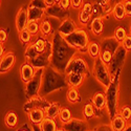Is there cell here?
<instances>
[{
  "label": "cell",
  "mask_w": 131,
  "mask_h": 131,
  "mask_svg": "<svg viewBox=\"0 0 131 131\" xmlns=\"http://www.w3.org/2000/svg\"><path fill=\"white\" fill-rule=\"evenodd\" d=\"M52 54L50 66H52L58 71L65 73L67 65L70 60L79 51L71 47L59 32H54L52 35Z\"/></svg>",
  "instance_id": "6da1fadb"
},
{
  "label": "cell",
  "mask_w": 131,
  "mask_h": 131,
  "mask_svg": "<svg viewBox=\"0 0 131 131\" xmlns=\"http://www.w3.org/2000/svg\"><path fill=\"white\" fill-rule=\"evenodd\" d=\"M68 83L66 81V74L58 71L52 66H48L44 68L42 75V84L39 95L45 97L46 95L61 90L65 87H67Z\"/></svg>",
  "instance_id": "7a4b0ae2"
},
{
  "label": "cell",
  "mask_w": 131,
  "mask_h": 131,
  "mask_svg": "<svg viewBox=\"0 0 131 131\" xmlns=\"http://www.w3.org/2000/svg\"><path fill=\"white\" fill-rule=\"evenodd\" d=\"M119 77L121 71L117 72L112 78V82L106 88V101H107V112L108 115L112 119L114 116L118 114V93H119Z\"/></svg>",
  "instance_id": "3957f363"
},
{
  "label": "cell",
  "mask_w": 131,
  "mask_h": 131,
  "mask_svg": "<svg viewBox=\"0 0 131 131\" xmlns=\"http://www.w3.org/2000/svg\"><path fill=\"white\" fill-rule=\"evenodd\" d=\"M119 45H121V43H119L114 37L105 38L101 42V52H100L99 58L102 60V62L104 64L107 65V66H109V64H110V62L112 60L113 54Z\"/></svg>",
  "instance_id": "277c9868"
},
{
  "label": "cell",
  "mask_w": 131,
  "mask_h": 131,
  "mask_svg": "<svg viewBox=\"0 0 131 131\" xmlns=\"http://www.w3.org/2000/svg\"><path fill=\"white\" fill-rule=\"evenodd\" d=\"M64 39L66 40V42L71 47L77 49L79 52L86 51L90 42L88 38V34L84 29H77L73 34H71L68 37H65Z\"/></svg>",
  "instance_id": "5b68a950"
},
{
  "label": "cell",
  "mask_w": 131,
  "mask_h": 131,
  "mask_svg": "<svg viewBox=\"0 0 131 131\" xmlns=\"http://www.w3.org/2000/svg\"><path fill=\"white\" fill-rule=\"evenodd\" d=\"M93 77L103 87H105V88H108L109 85L112 82V77H111L110 71H109L108 66L102 62V60L100 58L94 60Z\"/></svg>",
  "instance_id": "8992f818"
},
{
  "label": "cell",
  "mask_w": 131,
  "mask_h": 131,
  "mask_svg": "<svg viewBox=\"0 0 131 131\" xmlns=\"http://www.w3.org/2000/svg\"><path fill=\"white\" fill-rule=\"evenodd\" d=\"M67 73H79V74H82L85 78H88L90 74L89 66L87 64L86 60L78 56V53H77L67 65L65 74H67Z\"/></svg>",
  "instance_id": "52a82bcc"
},
{
  "label": "cell",
  "mask_w": 131,
  "mask_h": 131,
  "mask_svg": "<svg viewBox=\"0 0 131 131\" xmlns=\"http://www.w3.org/2000/svg\"><path fill=\"white\" fill-rule=\"evenodd\" d=\"M127 52L128 51L125 49V47L122 44L117 47L116 51L114 52L112 60H111L110 64H109V66H108L109 71H110L112 78L117 72L122 71V68L124 66V63H125V60H126V57H127Z\"/></svg>",
  "instance_id": "ba28073f"
},
{
  "label": "cell",
  "mask_w": 131,
  "mask_h": 131,
  "mask_svg": "<svg viewBox=\"0 0 131 131\" xmlns=\"http://www.w3.org/2000/svg\"><path fill=\"white\" fill-rule=\"evenodd\" d=\"M43 70L44 69H37L35 77L32 78L28 83L25 84V96H26L27 100L32 99V97L39 95L41 84H42Z\"/></svg>",
  "instance_id": "9c48e42d"
},
{
  "label": "cell",
  "mask_w": 131,
  "mask_h": 131,
  "mask_svg": "<svg viewBox=\"0 0 131 131\" xmlns=\"http://www.w3.org/2000/svg\"><path fill=\"white\" fill-rule=\"evenodd\" d=\"M50 103L45 99V97H42L40 95H37L32 99L27 100V102L24 104L23 109L26 113H28L32 109H42V110L46 111V109L49 107Z\"/></svg>",
  "instance_id": "30bf717a"
},
{
  "label": "cell",
  "mask_w": 131,
  "mask_h": 131,
  "mask_svg": "<svg viewBox=\"0 0 131 131\" xmlns=\"http://www.w3.org/2000/svg\"><path fill=\"white\" fill-rule=\"evenodd\" d=\"M28 7L27 6H21L16 15V27L19 32L26 29L28 24Z\"/></svg>",
  "instance_id": "8fae6325"
},
{
  "label": "cell",
  "mask_w": 131,
  "mask_h": 131,
  "mask_svg": "<svg viewBox=\"0 0 131 131\" xmlns=\"http://www.w3.org/2000/svg\"><path fill=\"white\" fill-rule=\"evenodd\" d=\"M62 128L65 131H88L89 125L85 119L73 117V118H71V121L64 124L62 126Z\"/></svg>",
  "instance_id": "7c38bea8"
},
{
  "label": "cell",
  "mask_w": 131,
  "mask_h": 131,
  "mask_svg": "<svg viewBox=\"0 0 131 131\" xmlns=\"http://www.w3.org/2000/svg\"><path fill=\"white\" fill-rule=\"evenodd\" d=\"M77 24H75V22L70 19V18H67V19H65L64 21H62L61 24L59 25L58 27V32L63 37H68L70 36L71 34H73V32L77 30Z\"/></svg>",
  "instance_id": "4fadbf2b"
},
{
  "label": "cell",
  "mask_w": 131,
  "mask_h": 131,
  "mask_svg": "<svg viewBox=\"0 0 131 131\" xmlns=\"http://www.w3.org/2000/svg\"><path fill=\"white\" fill-rule=\"evenodd\" d=\"M91 103L95 108L96 116H101L103 110L107 108V101H106V94L103 92H96L91 99Z\"/></svg>",
  "instance_id": "5bb4252c"
},
{
  "label": "cell",
  "mask_w": 131,
  "mask_h": 131,
  "mask_svg": "<svg viewBox=\"0 0 131 131\" xmlns=\"http://www.w3.org/2000/svg\"><path fill=\"white\" fill-rule=\"evenodd\" d=\"M45 12H46V15H48V16H50L52 18L62 20V21L69 18V12L68 10H65L64 8H62L59 5V3L56 4V5H53V6L47 7Z\"/></svg>",
  "instance_id": "9a60e30c"
},
{
  "label": "cell",
  "mask_w": 131,
  "mask_h": 131,
  "mask_svg": "<svg viewBox=\"0 0 131 131\" xmlns=\"http://www.w3.org/2000/svg\"><path fill=\"white\" fill-rule=\"evenodd\" d=\"M36 68L28 62H25L22 64V66L20 68V78L25 84L28 83L36 74Z\"/></svg>",
  "instance_id": "2e32d148"
},
{
  "label": "cell",
  "mask_w": 131,
  "mask_h": 131,
  "mask_svg": "<svg viewBox=\"0 0 131 131\" xmlns=\"http://www.w3.org/2000/svg\"><path fill=\"white\" fill-rule=\"evenodd\" d=\"M15 61H16V57H15L14 52L13 51L6 52L1 58V62H0V71H1V73L7 72L14 66Z\"/></svg>",
  "instance_id": "e0dca14e"
},
{
  "label": "cell",
  "mask_w": 131,
  "mask_h": 131,
  "mask_svg": "<svg viewBox=\"0 0 131 131\" xmlns=\"http://www.w3.org/2000/svg\"><path fill=\"white\" fill-rule=\"evenodd\" d=\"M28 21H35V22H39V21L43 20L44 18V15L46 14L45 10L46 9H43L34 5H30L28 4Z\"/></svg>",
  "instance_id": "ac0fdd59"
},
{
  "label": "cell",
  "mask_w": 131,
  "mask_h": 131,
  "mask_svg": "<svg viewBox=\"0 0 131 131\" xmlns=\"http://www.w3.org/2000/svg\"><path fill=\"white\" fill-rule=\"evenodd\" d=\"M27 116L32 125H40L43 122V119L46 117L45 111L42 109H32L27 113Z\"/></svg>",
  "instance_id": "d6986e66"
},
{
  "label": "cell",
  "mask_w": 131,
  "mask_h": 131,
  "mask_svg": "<svg viewBox=\"0 0 131 131\" xmlns=\"http://www.w3.org/2000/svg\"><path fill=\"white\" fill-rule=\"evenodd\" d=\"M85 77H83L82 74L79 73H67L66 74V81L68 83V85H70V87L73 88H78L82 85V83L84 82Z\"/></svg>",
  "instance_id": "ffe728a7"
},
{
  "label": "cell",
  "mask_w": 131,
  "mask_h": 131,
  "mask_svg": "<svg viewBox=\"0 0 131 131\" xmlns=\"http://www.w3.org/2000/svg\"><path fill=\"white\" fill-rule=\"evenodd\" d=\"M110 125H111L113 131H124L125 128L127 127V121L118 113L116 116H114L111 119V124Z\"/></svg>",
  "instance_id": "44dd1931"
},
{
  "label": "cell",
  "mask_w": 131,
  "mask_h": 131,
  "mask_svg": "<svg viewBox=\"0 0 131 131\" xmlns=\"http://www.w3.org/2000/svg\"><path fill=\"white\" fill-rule=\"evenodd\" d=\"M90 30L93 35L100 36L104 30V22L102 18H92L90 22Z\"/></svg>",
  "instance_id": "7402d4cb"
},
{
  "label": "cell",
  "mask_w": 131,
  "mask_h": 131,
  "mask_svg": "<svg viewBox=\"0 0 131 131\" xmlns=\"http://www.w3.org/2000/svg\"><path fill=\"white\" fill-rule=\"evenodd\" d=\"M39 51L37 50L35 44H34V42H31L30 44H28L24 50V58L26 60V62H30L32 61L34 59H36L38 56H39Z\"/></svg>",
  "instance_id": "603a6c76"
},
{
  "label": "cell",
  "mask_w": 131,
  "mask_h": 131,
  "mask_svg": "<svg viewBox=\"0 0 131 131\" xmlns=\"http://www.w3.org/2000/svg\"><path fill=\"white\" fill-rule=\"evenodd\" d=\"M4 124L7 128H15L18 125V114L15 111H8L4 116Z\"/></svg>",
  "instance_id": "cb8c5ba5"
},
{
  "label": "cell",
  "mask_w": 131,
  "mask_h": 131,
  "mask_svg": "<svg viewBox=\"0 0 131 131\" xmlns=\"http://www.w3.org/2000/svg\"><path fill=\"white\" fill-rule=\"evenodd\" d=\"M112 15L117 21H122L126 17V12L124 8L123 2H116L112 8Z\"/></svg>",
  "instance_id": "d4e9b609"
},
{
  "label": "cell",
  "mask_w": 131,
  "mask_h": 131,
  "mask_svg": "<svg viewBox=\"0 0 131 131\" xmlns=\"http://www.w3.org/2000/svg\"><path fill=\"white\" fill-rule=\"evenodd\" d=\"M39 127L41 131H57L58 130L57 122L53 118H48V117H45L43 119V122L39 125Z\"/></svg>",
  "instance_id": "484cf974"
},
{
  "label": "cell",
  "mask_w": 131,
  "mask_h": 131,
  "mask_svg": "<svg viewBox=\"0 0 131 131\" xmlns=\"http://www.w3.org/2000/svg\"><path fill=\"white\" fill-rule=\"evenodd\" d=\"M66 99L71 104L80 103L81 102V94H80V92H79V90L77 88L70 87V88L67 90V92H66Z\"/></svg>",
  "instance_id": "4316f807"
},
{
  "label": "cell",
  "mask_w": 131,
  "mask_h": 131,
  "mask_svg": "<svg viewBox=\"0 0 131 131\" xmlns=\"http://www.w3.org/2000/svg\"><path fill=\"white\" fill-rule=\"evenodd\" d=\"M87 52L89 53V56L96 60L100 57V52H101V45L97 43L96 41H91L89 42L88 48H87Z\"/></svg>",
  "instance_id": "83f0119b"
},
{
  "label": "cell",
  "mask_w": 131,
  "mask_h": 131,
  "mask_svg": "<svg viewBox=\"0 0 131 131\" xmlns=\"http://www.w3.org/2000/svg\"><path fill=\"white\" fill-rule=\"evenodd\" d=\"M61 109L62 108L58 103H50L49 107L46 109V111H45V115L48 118H53L54 119L57 116H59Z\"/></svg>",
  "instance_id": "f1b7e54d"
},
{
  "label": "cell",
  "mask_w": 131,
  "mask_h": 131,
  "mask_svg": "<svg viewBox=\"0 0 131 131\" xmlns=\"http://www.w3.org/2000/svg\"><path fill=\"white\" fill-rule=\"evenodd\" d=\"M40 31L43 35V37L51 36L54 34L53 30H52V27H51V24L47 19H43L40 22Z\"/></svg>",
  "instance_id": "f546056e"
},
{
  "label": "cell",
  "mask_w": 131,
  "mask_h": 131,
  "mask_svg": "<svg viewBox=\"0 0 131 131\" xmlns=\"http://www.w3.org/2000/svg\"><path fill=\"white\" fill-rule=\"evenodd\" d=\"M83 115L86 119H90L93 116H96V112H95V108L92 105L91 102L86 103L83 107Z\"/></svg>",
  "instance_id": "4dcf8cb0"
},
{
  "label": "cell",
  "mask_w": 131,
  "mask_h": 131,
  "mask_svg": "<svg viewBox=\"0 0 131 131\" xmlns=\"http://www.w3.org/2000/svg\"><path fill=\"white\" fill-rule=\"evenodd\" d=\"M71 112L68 108L66 107H64L61 109V111H60V114H59V119H60V122L64 125V124H66L68 123L69 121H71Z\"/></svg>",
  "instance_id": "1f68e13d"
},
{
  "label": "cell",
  "mask_w": 131,
  "mask_h": 131,
  "mask_svg": "<svg viewBox=\"0 0 131 131\" xmlns=\"http://www.w3.org/2000/svg\"><path fill=\"white\" fill-rule=\"evenodd\" d=\"M128 35H127V31H126V29L123 27V26H116V28H115V30H114V38L121 43H123V41L125 40V38L127 37Z\"/></svg>",
  "instance_id": "d6a6232c"
},
{
  "label": "cell",
  "mask_w": 131,
  "mask_h": 131,
  "mask_svg": "<svg viewBox=\"0 0 131 131\" xmlns=\"http://www.w3.org/2000/svg\"><path fill=\"white\" fill-rule=\"evenodd\" d=\"M91 18H92V14L87 13L84 9L81 8V12H80V15H79V21H80V23L82 25H87L92 20Z\"/></svg>",
  "instance_id": "836d02e7"
},
{
  "label": "cell",
  "mask_w": 131,
  "mask_h": 131,
  "mask_svg": "<svg viewBox=\"0 0 131 131\" xmlns=\"http://www.w3.org/2000/svg\"><path fill=\"white\" fill-rule=\"evenodd\" d=\"M26 29L29 31V34L31 36H36L40 31V23L39 22H35V21H29Z\"/></svg>",
  "instance_id": "e575fe53"
},
{
  "label": "cell",
  "mask_w": 131,
  "mask_h": 131,
  "mask_svg": "<svg viewBox=\"0 0 131 131\" xmlns=\"http://www.w3.org/2000/svg\"><path fill=\"white\" fill-rule=\"evenodd\" d=\"M19 39H20L21 43L24 45H28L31 43V35L29 34V31L27 29L19 32Z\"/></svg>",
  "instance_id": "d590c367"
},
{
  "label": "cell",
  "mask_w": 131,
  "mask_h": 131,
  "mask_svg": "<svg viewBox=\"0 0 131 131\" xmlns=\"http://www.w3.org/2000/svg\"><path fill=\"white\" fill-rule=\"evenodd\" d=\"M119 114H121L126 121H129L131 118V108L129 106H123L119 110Z\"/></svg>",
  "instance_id": "8d00e7d4"
},
{
  "label": "cell",
  "mask_w": 131,
  "mask_h": 131,
  "mask_svg": "<svg viewBox=\"0 0 131 131\" xmlns=\"http://www.w3.org/2000/svg\"><path fill=\"white\" fill-rule=\"evenodd\" d=\"M122 45L125 47V49H126L127 51L131 50V36H130V35H128V36L125 38V40H124L123 43H122Z\"/></svg>",
  "instance_id": "74e56055"
},
{
  "label": "cell",
  "mask_w": 131,
  "mask_h": 131,
  "mask_svg": "<svg viewBox=\"0 0 131 131\" xmlns=\"http://www.w3.org/2000/svg\"><path fill=\"white\" fill-rule=\"evenodd\" d=\"M70 2H71V7L74 9H79L83 7V4H84L83 0H70Z\"/></svg>",
  "instance_id": "f35d334b"
},
{
  "label": "cell",
  "mask_w": 131,
  "mask_h": 131,
  "mask_svg": "<svg viewBox=\"0 0 131 131\" xmlns=\"http://www.w3.org/2000/svg\"><path fill=\"white\" fill-rule=\"evenodd\" d=\"M59 5L62 8H64L65 10H67L71 6V2H70V0H60V1H59Z\"/></svg>",
  "instance_id": "ab89813d"
},
{
  "label": "cell",
  "mask_w": 131,
  "mask_h": 131,
  "mask_svg": "<svg viewBox=\"0 0 131 131\" xmlns=\"http://www.w3.org/2000/svg\"><path fill=\"white\" fill-rule=\"evenodd\" d=\"M6 39H7V30L4 28H1L0 29V43L3 44L6 41Z\"/></svg>",
  "instance_id": "60d3db41"
},
{
  "label": "cell",
  "mask_w": 131,
  "mask_h": 131,
  "mask_svg": "<svg viewBox=\"0 0 131 131\" xmlns=\"http://www.w3.org/2000/svg\"><path fill=\"white\" fill-rule=\"evenodd\" d=\"M94 131H113V129H112L111 125L104 124V125H100L99 127H96Z\"/></svg>",
  "instance_id": "b9f144b4"
},
{
  "label": "cell",
  "mask_w": 131,
  "mask_h": 131,
  "mask_svg": "<svg viewBox=\"0 0 131 131\" xmlns=\"http://www.w3.org/2000/svg\"><path fill=\"white\" fill-rule=\"evenodd\" d=\"M126 16H131V1H123Z\"/></svg>",
  "instance_id": "7bdbcfd3"
},
{
  "label": "cell",
  "mask_w": 131,
  "mask_h": 131,
  "mask_svg": "<svg viewBox=\"0 0 131 131\" xmlns=\"http://www.w3.org/2000/svg\"><path fill=\"white\" fill-rule=\"evenodd\" d=\"M16 131H32V129L29 127L28 124H23L22 126H20Z\"/></svg>",
  "instance_id": "ee69618b"
},
{
  "label": "cell",
  "mask_w": 131,
  "mask_h": 131,
  "mask_svg": "<svg viewBox=\"0 0 131 131\" xmlns=\"http://www.w3.org/2000/svg\"><path fill=\"white\" fill-rule=\"evenodd\" d=\"M44 3L47 7H50V6H53L59 3V1H57V0H44Z\"/></svg>",
  "instance_id": "f6af8a7d"
},
{
  "label": "cell",
  "mask_w": 131,
  "mask_h": 131,
  "mask_svg": "<svg viewBox=\"0 0 131 131\" xmlns=\"http://www.w3.org/2000/svg\"><path fill=\"white\" fill-rule=\"evenodd\" d=\"M6 52H5V49H4V44H1L0 45V56H1V58L4 56Z\"/></svg>",
  "instance_id": "bcb514c9"
},
{
  "label": "cell",
  "mask_w": 131,
  "mask_h": 131,
  "mask_svg": "<svg viewBox=\"0 0 131 131\" xmlns=\"http://www.w3.org/2000/svg\"><path fill=\"white\" fill-rule=\"evenodd\" d=\"M31 129H32V131H41L39 125H32L31 126Z\"/></svg>",
  "instance_id": "7dc6e473"
},
{
  "label": "cell",
  "mask_w": 131,
  "mask_h": 131,
  "mask_svg": "<svg viewBox=\"0 0 131 131\" xmlns=\"http://www.w3.org/2000/svg\"><path fill=\"white\" fill-rule=\"evenodd\" d=\"M124 131H131V125H128L126 128H125V130Z\"/></svg>",
  "instance_id": "c3c4849f"
},
{
  "label": "cell",
  "mask_w": 131,
  "mask_h": 131,
  "mask_svg": "<svg viewBox=\"0 0 131 131\" xmlns=\"http://www.w3.org/2000/svg\"><path fill=\"white\" fill-rule=\"evenodd\" d=\"M57 131H65V130H64L63 128H58V130H57Z\"/></svg>",
  "instance_id": "681fc988"
},
{
  "label": "cell",
  "mask_w": 131,
  "mask_h": 131,
  "mask_svg": "<svg viewBox=\"0 0 131 131\" xmlns=\"http://www.w3.org/2000/svg\"><path fill=\"white\" fill-rule=\"evenodd\" d=\"M130 36H131V25H130V34H129Z\"/></svg>",
  "instance_id": "f907efd6"
},
{
  "label": "cell",
  "mask_w": 131,
  "mask_h": 131,
  "mask_svg": "<svg viewBox=\"0 0 131 131\" xmlns=\"http://www.w3.org/2000/svg\"><path fill=\"white\" fill-rule=\"evenodd\" d=\"M88 131H94V130H88Z\"/></svg>",
  "instance_id": "816d5d0a"
}]
</instances>
